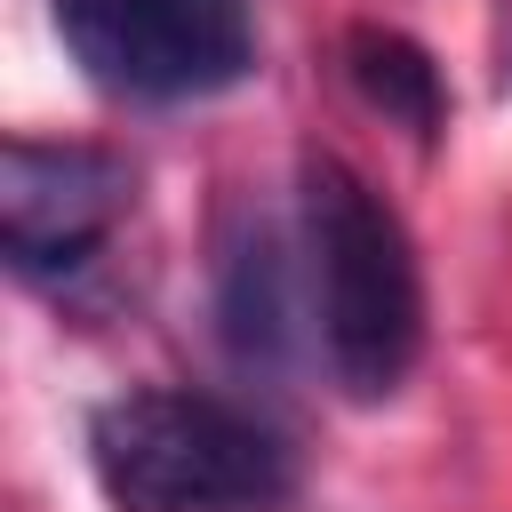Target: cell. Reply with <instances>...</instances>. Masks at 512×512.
I'll list each match as a JSON object with an SVG mask.
<instances>
[{
    "mask_svg": "<svg viewBox=\"0 0 512 512\" xmlns=\"http://www.w3.org/2000/svg\"><path fill=\"white\" fill-rule=\"evenodd\" d=\"M296 224L320 360L344 400H392L424 352V264L400 208L336 152L296 160Z\"/></svg>",
    "mask_w": 512,
    "mask_h": 512,
    "instance_id": "1",
    "label": "cell"
},
{
    "mask_svg": "<svg viewBox=\"0 0 512 512\" xmlns=\"http://www.w3.org/2000/svg\"><path fill=\"white\" fill-rule=\"evenodd\" d=\"M88 472L112 512H280L296 496L288 440L192 384H144L88 416Z\"/></svg>",
    "mask_w": 512,
    "mask_h": 512,
    "instance_id": "2",
    "label": "cell"
},
{
    "mask_svg": "<svg viewBox=\"0 0 512 512\" xmlns=\"http://www.w3.org/2000/svg\"><path fill=\"white\" fill-rule=\"evenodd\" d=\"M64 56L128 104H200L256 72L240 0H48Z\"/></svg>",
    "mask_w": 512,
    "mask_h": 512,
    "instance_id": "3",
    "label": "cell"
},
{
    "mask_svg": "<svg viewBox=\"0 0 512 512\" xmlns=\"http://www.w3.org/2000/svg\"><path fill=\"white\" fill-rule=\"evenodd\" d=\"M128 200H136V176L120 152L8 136V152H0V256H8V272L32 288L72 280L112 240Z\"/></svg>",
    "mask_w": 512,
    "mask_h": 512,
    "instance_id": "4",
    "label": "cell"
},
{
    "mask_svg": "<svg viewBox=\"0 0 512 512\" xmlns=\"http://www.w3.org/2000/svg\"><path fill=\"white\" fill-rule=\"evenodd\" d=\"M216 320L232 360L272 368L288 352V272H280V232L264 216H232L216 240Z\"/></svg>",
    "mask_w": 512,
    "mask_h": 512,
    "instance_id": "5",
    "label": "cell"
},
{
    "mask_svg": "<svg viewBox=\"0 0 512 512\" xmlns=\"http://www.w3.org/2000/svg\"><path fill=\"white\" fill-rule=\"evenodd\" d=\"M344 80L368 112H384L392 128H408L424 144L448 128V80H440L432 48L408 40L400 24H352L344 32Z\"/></svg>",
    "mask_w": 512,
    "mask_h": 512,
    "instance_id": "6",
    "label": "cell"
}]
</instances>
